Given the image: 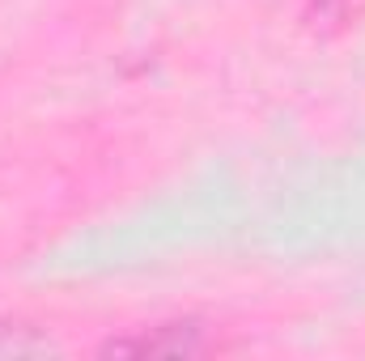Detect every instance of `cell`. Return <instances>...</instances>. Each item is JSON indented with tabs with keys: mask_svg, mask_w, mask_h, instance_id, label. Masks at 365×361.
Segmentation results:
<instances>
[{
	"mask_svg": "<svg viewBox=\"0 0 365 361\" xmlns=\"http://www.w3.org/2000/svg\"><path fill=\"white\" fill-rule=\"evenodd\" d=\"M43 353H56V345L47 336H38L26 323L0 319V357H43Z\"/></svg>",
	"mask_w": 365,
	"mask_h": 361,
	"instance_id": "2",
	"label": "cell"
},
{
	"mask_svg": "<svg viewBox=\"0 0 365 361\" xmlns=\"http://www.w3.org/2000/svg\"><path fill=\"white\" fill-rule=\"evenodd\" d=\"M102 353H200V327L195 323H166L140 340H110V345H102Z\"/></svg>",
	"mask_w": 365,
	"mask_h": 361,
	"instance_id": "1",
	"label": "cell"
}]
</instances>
